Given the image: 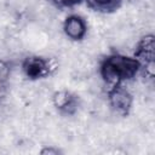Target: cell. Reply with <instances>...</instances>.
<instances>
[{"label":"cell","instance_id":"obj_1","mask_svg":"<svg viewBox=\"0 0 155 155\" xmlns=\"http://www.w3.org/2000/svg\"><path fill=\"white\" fill-rule=\"evenodd\" d=\"M107 63L117 73L120 79L132 78L136 74L137 69H138V63L134 59L126 58V57H122V56L110 57L107 61Z\"/></svg>","mask_w":155,"mask_h":155},{"label":"cell","instance_id":"obj_2","mask_svg":"<svg viewBox=\"0 0 155 155\" xmlns=\"http://www.w3.org/2000/svg\"><path fill=\"white\" fill-rule=\"evenodd\" d=\"M131 96L122 88H116L110 94V102L113 107L119 111H126L131 107Z\"/></svg>","mask_w":155,"mask_h":155},{"label":"cell","instance_id":"obj_3","mask_svg":"<svg viewBox=\"0 0 155 155\" xmlns=\"http://www.w3.org/2000/svg\"><path fill=\"white\" fill-rule=\"evenodd\" d=\"M65 33L71 39H80L85 34V23L79 17H70L64 25Z\"/></svg>","mask_w":155,"mask_h":155},{"label":"cell","instance_id":"obj_4","mask_svg":"<svg viewBox=\"0 0 155 155\" xmlns=\"http://www.w3.org/2000/svg\"><path fill=\"white\" fill-rule=\"evenodd\" d=\"M27 74L31 78H38L46 71V64L39 58H30L25 63Z\"/></svg>","mask_w":155,"mask_h":155},{"label":"cell","instance_id":"obj_5","mask_svg":"<svg viewBox=\"0 0 155 155\" xmlns=\"http://www.w3.org/2000/svg\"><path fill=\"white\" fill-rule=\"evenodd\" d=\"M120 0H90V2L94 6V7H98V8H103V10H107V8H113L114 6H116L119 4Z\"/></svg>","mask_w":155,"mask_h":155},{"label":"cell","instance_id":"obj_6","mask_svg":"<svg viewBox=\"0 0 155 155\" xmlns=\"http://www.w3.org/2000/svg\"><path fill=\"white\" fill-rule=\"evenodd\" d=\"M70 99H71V97H69V94L67 92H59L54 97V104L59 108H63Z\"/></svg>","mask_w":155,"mask_h":155},{"label":"cell","instance_id":"obj_7","mask_svg":"<svg viewBox=\"0 0 155 155\" xmlns=\"http://www.w3.org/2000/svg\"><path fill=\"white\" fill-rule=\"evenodd\" d=\"M57 1H59L61 4H64V5H70V4L76 2L78 0H57Z\"/></svg>","mask_w":155,"mask_h":155},{"label":"cell","instance_id":"obj_8","mask_svg":"<svg viewBox=\"0 0 155 155\" xmlns=\"http://www.w3.org/2000/svg\"><path fill=\"white\" fill-rule=\"evenodd\" d=\"M58 151L57 150H53V149H46L42 151V154H57Z\"/></svg>","mask_w":155,"mask_h":155}]
</instances>
